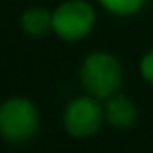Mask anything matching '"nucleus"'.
Here are the masks:
<instances>
[{
    "instance_id": "nucleus-1",
    "label": "nucleus",
    "mask_w": 153,
    "mask_h": 153,
    "mask_svg": "<svg viewBox=\"0 0 153 153\" xmlns=\"http://www.w3.org/2000/svg\"><path fill=\"white\" fill-rule=\"evenodd\" d=\"M79 78L83 88L90 96L97 99H108L123 83V67L112 54L94 52L83 61Z\"/></svg>"
},
{
    "instance_id": "nucleus-2",
    "label": "nucleus",
    "mask_w": 153,
    "mask_h": 153,
    "mask_svg": "<svg viewBox=\"0 0 153 153\" xmlns=\"http://www.w3.org/2000/svg\"><path fill=\"white\" fill-rule=\"evenodd\" d=\"M38 130V110L24 97H13L0 105V137L11 144L29 140Z\"/></svg>"
},
{
    "instance_id": "nucleus-3",
    "label": "nucleus",
    "mask_w": 153,
    "mask_h": 153,
    "mask_svg": "<svg viewBox=\"0 0 153 153\" xmlns=\"http://www.w3.org/2000/svg\"><path fill=\"white\" fill-rule=\"evenodd\" d=\"M96 24V11L85 0H68L52 15V29L65 42L87 36Z\"/></svg>"
},
{
    "instance_id": "nucleus-4",
    "label": "nucleus",
    "mask_w": 153,
    "mask_h": 153,
    "mask_svg": "<svg viewBox=\"0 0 153 153\" xmlns=\"http://www.w3.org/2000/svg\"><path fill=\"white\" fill-rule=\"evenodd\" d=\"M103 115L105 110L99 105L97 97L85 96L70 101L63 114V124L72 137L83 139L97 133L103 123Z\"/></svg>"
},
{
    "instance_id": "nucleus-5",
    "label": "nucleus",
    "mask_w": 153,
    "mask_h": 153,
    "mask_svg": "<svg viewBox=\"0 0 153 153\" xmlns=\"http://www.w3.org/2000/svg\"><path fill=\"white\" fill-rule=\"evenodd\" d=\"M105 117L108 123L119 130H126L135 124L137 119V108L133 101L123 94H114L106 99L105 105Z\"/></svg>"
},
{
    "instance_id": "nucleus-6",
    "label": "nucleus",
    "mask_w": 153,
    "mask_h": 153,
    "mask_svg": "<svg viewBox=\"0 0 153 153\" xmlns=\"http://www.w3.org/2000/svg\"><path fill=\"white\" fill-rule=\"evenodd\" d=\"M22 29L31 36H43L52 29V15L45 7H29L22 15Z\"/></svg>"
},
{
    "instance_id": "nucleus-7",
    "label": "nucleus",
    "mask_w": 153,
    "mask_h": 153,
    "mask_svg": "<svg viewBox=\"0 0 153 153\" xmlns=\"http://www.w3.org/2000/svg\"><path fill=\"white\" fill-rule=\"evenodd\" d=\"M103 4V7L114 15L119 16H130L137 11L142 9V6L146 4V0H99Z\"/></svg>"
},
{
    "instance_id": "nucleus-8",
    "label": "nucleus",
    "mask_w": 153,
    "mask_h": 153,
    "mask_svg": "<svg viewBox=\"0 0 153 153\" xmlns=\"http://www.w3.org/2000/svg\"><path fill=\"white\" fill-rule=\"evenodd\" d=\"M140 74L148 83L153 85V51H149L148 54L142 56V59H140Z\"/></svg>"
}]
</instances>
